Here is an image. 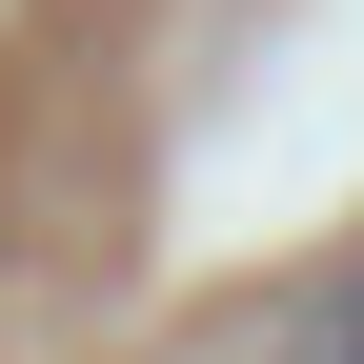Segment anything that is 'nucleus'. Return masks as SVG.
<instances>
[{"label": "nucleus", "mask_w": 364, "mask_h": 364, "mask_svg": "<svg viewBox=\"0 0 364 364\" xmlns=\"http://www.w3.org/2000/svg\"><path fill=\"white\" fill-rule=\"evenodd\" d=\"M284 364H364V263H344V284H324V304L284 324Z\"/></svg>", "instance_id": "f257e3e1"}]
</instances>
